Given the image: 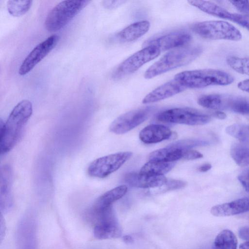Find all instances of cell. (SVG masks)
<instances>
[{"label": "cell", "instance_id": "cell-29", "mask_svg": "<svg viewBox=\"0 0 249 249\" xmlns=\"http://www.w3.org/2000/svg\"><path fill=\"white\" fill-rule=\"evenodd\" d=\"M32 0H11L7 2V7L9 13L14 17H20L26 14L30 9Z\"/></svg>", "mask_w": 249, "mask_h": 249}, {"label": "cell", "instance_id": "cell-5", "mask_svg": "<svg viewBox=\"0 0 249 249\" xmlns=\"http://www.w3.org/2000/svg\"><path fill=\"white\" fill-rule=\"evenodd\" d=\"M89 2V0H63L49 12L45 21L46 29L55 32L65 26Z\"/></svg>", "mask_w": 249, "mask_h": 249}, {"label": "cell", "instance_id": "cell-31", "mask_svg": "<svg viewBox=\"0 0 249 249\" xmlns=\"http://www.w3.org/2000/svg\"><path fill=\"white\" fill-rule=\"evenodd\" d=\"M209 144L207 141L197 139H187L180 140L170 145L180 148L183 150L191 149L196 146H205Z\"/></svg>", "mask_w": 249, "mask_h": 249}, {"label": "cell", "instance_id": "cell-42", "mask_svg": "<svg viewBox=\"0 0 249 249\" xmlns=\"http://www.w3.org/2000/svg\"><path fill=\"white\" fill-rule=\"evenodd\" d=\"M214 116L216 118L221 120L225 119L226 118V114L221 111H217L215 112L214 113Z\"/></svg>", "mask_w": 249, "mask_h": 249}, {"label": "cell", "instance_id": "cell-43", "mask_svg": "<svg viewBox=\"0 0 249 249\" xmlns=\"http://www.w3.org/2000/svg\"><path fill=\"white\" fill-rule=\"evenodd\" d=\"M123 239L124 241L127 244H131L133 242L132 237L128 235L124 236Z\"/></svg>", "mask_w": 249, "mask_h": 249}, {"label": "cell", "instance_id": "cell-22", "mask_svg": "<svg viewBox=\"0 0 249 249\" xmlns=\"http://www.w3.org/2000/svg\"><path fill=\"white\" fill-rule=\"evenodd\" d=\"M184 151L185 150L169 145L165 148L151 152L148 159L149 160L175 162L182 159Z\"/></svg>", "mask_w": 249, "mask_h": 249}, {"label": "cell", "instance_id": "cell-18", "mask_svg": "<svg viewBox=\"0 0 249 249\" xmlns=\"http://www.w3.org/2000/svg\"><path fill=\"white\" fill-rule=\"evenodd\" d=\"M172 131L167 127L157 124H149L143 128L139 133V138L146 144L155 143L169 139Z\"/></svg>", "mask_w": 249, "mask_h": 249}, {"label": "cell", "instance_id": "cell-37", "mask_svg": "<svg viewBox=\"0 0 249 249\" xmlns=\"http://www.w3.org/2000/svg\"><path fill=\"white\" fill-rule=\"evenodd\" d=\"M125 1V0H104L102 3L106 8L113 9L120 6Z\"/></svg>", "mask_w": 249, "mask_h": 249}, {"label": "cell", "instance_id": "cell-24", "mask_svg": "<svg viewBox=\"0 0 249 249\" xmlns=\"http://www.w3.org/2000/svg\"><path fill=\"white\" fill-rule=\"evenodd\" d=\"M175 162L149 160L142 167L140 173L150 175H163L175 166Z\"/></svg>", "mask_w": 249, "mask_h": 249}, {"label": "cell", "instance_id": "cell-36", "mask_svg": "<svg viewBox=\"0 0 249 249\" xmlns=\"http://www.w3.org/2000/svg\"><path fill=\"white\" fill-rule=\"evenodd\" d=\"M203 157V155L196 150L188 149L183 152L182 159L186 160H193Z\"/></svg>", "mask_w": 249, "mask_h": 249}, {"label": "cell", "instance_id": "cell-41", "mask_svg": "<svg viewBox=\"0 0 249 249\" xmlns=\"http://www.w3.org/2000/svg\"><path fill=\"white\" fill-rule=\"evenodd\" d=\"M5 227L4 222L2 218V214H0V240L1 241L5 233Z\"/></svg>", "mask_w": 249, "mask_h": 249}, {"label": "cell", "instance_id": "cell-1", "mask_svg": "<svg viewBox=\"0 0 249 249\" xmlns=\"http://www.w3.org/2000/svg\"><path fill=\"white\" fill-rule=\"evenodd\" d=\"M32 112V103L28 100H23L14 107L5 123L0 121V146L1 154L8 152L16 144Z\"/></svg>", "mask_w": 249, "mask_h": 249}, {"label": "cell", "instance_id": "cell-26", "mask_svg": "<svg viewBox=\"0 0 249 249\" xmlns=\"http://www.w3.org/2000/svg\"><path fill=\"white\" fill-rule=\"evenodd\" d=\"M231 155L235 162L239 166L249 165V143L233 144L231 149Z\"/></svg>", "mask_w": 249, "mask_h": 249}, {"label": "cell", "instance_id": "cell-40", "mask_svg": "<svg viewBox=\"0 0 249 249\" xmlns=\"http://www.w3.org/2000/svg\"><path fill=\"white\" fill-rule=\"evenodd\" d=\"M211 164L209 163H206L199 166L198 169L200 172H205L211 169Z\"/></svg>", "mask_w": 249, "mask_h": 249}, {"label": "cell", "instance_id": "cell-11", "mask_svg": "<svg viewBox=\"0 0 249 249\" xmlns=\"http://www.w3.org/2000/svg\"><path fill=\"white\" fill-rule=\"evenodd\" d=\"M58 40L59 36L53 35L37 44L22 62L19 74L24 75L29 72L55 47Z\"/></svg>", "mask_w": 249, "mask_h": 249}, {"label": "cell", "instance_id": "cell-23", "mask_svg": "<svg viewBox=\"0 0 249 249\" xmlns=\"http://www.w3.org/2000/svg\"><path fill=\"white\" fill-rule=\"evenodd\" d=\"M237 238L234 233L228 229L221 231L213 244V249H237Z\"/></svg>", "mask_w": 249, "mask_h": 249}, {"label": "cell", "instance_id": "cell-3", "mask_svg": "<svg viewBox=\"0 0 249 249\" xmlns=\"http://www.w3.org/2000/svg\"><path fill=\"white\" fill-rule=\"evenodd\" d=\"M174 79L186 89H200L210 86H225L234 81L232 75L223 71L201 69L184 71L177 74Z\"/></svg>", "mask_w": 249, "mask_h": 249}, {"label": "cell", "instance_id": "cell-7", "mask_svg": "<svg viewBox=\"0 0 249 249\" xmlns=\"http://www.w3.org/2000/svg\"><path fill=\"white\" fill-rule=\"evenodd\" d=\"M158 120L165 123L200 125L210 122L211 117L197 110L188 107L173 108L160 112Z\"/></svg>", "mask_w": 249, "mask_h": 249}, {"label": "cell", "instance_id": "cell-14", "mask_svg": "<svg viewBox=\"0 0 249 249\" xmlns=\"http://www.w3.org/2000/svg\"><path fill=\"white\" fill-rule=\"evenodd\" d=\"M186 88L176 79H174L160 86L149 92L142 100L144 104L155 103L185 90Z\"/></svg>", "mask_w": 249, "mask_h": 249}, {"label": "cell", "instance_id": "cell-39", "mask_svg": "<svg viewBox=\"0 0 249 249\" xmlns=\"http://www.w3.org/2000/svg\"><path fill=\"white\" fill-rule=\"evenodd\" d=\"M237 86L241 90L249 92V79L240 81Z\"/></svg>", "mask_w": 249, "mask_h": 249}, {"label": "cell", "instance_id": "cell-2", "mask_svg": "<svg viewBox=\"0 0 249 249\" xmlns=\"http://www.w3.org/2000/svg\"><path fill=\"white\" fill-rule=\"evenodd\" d=\"M197 46L183 47L170 51L152 65L145 71L146 79H151L167 71L188 64L202 53Z\"/></svg>", "mask_w": 249, "mask_h": 249}, {"label": "cell", "instance_id": "cell-6", "mask_svg": "<svg viewBox=\"0 0 249 249\" xmlns=\"http://www.w3.org/2000/svg\"><path fill=\"white\" fill-rule=\"evenodd\" d=\"M202 38L216 40L239 41L242 39L240 31L230 23L223 20H209L196 23L191 27Z\"/></svg>", "mask_w": 249, "mask_h": 249}, {"label": "cell", "instance_id": "cell-35", "mask_svg": "<svg viewBox=\"0 0 249 249\" xmlns=\"http://www.w3.org/2000/svg\"><path fill=\"white\" fill-rule=\"evenodd\" d=\"M237 178L246 191L249 193V168L242 171Z\"/></svg>", "mask_w": 249, "mask_h": 249}, {"label": "cell", "instance_id": "cell-33", "mask_svg": "<svg viewBox=\"0 0 249 249\" xmlns=\"http://www.w3.org/2000/svg\"><path fill=\"white\" fill-rule=\"evenodd\" d=\"M231 20L249 31V15L232 13Z\"/></svg>", "mask_w": 249, "mask_h": 249}, {"label": "cell", "instance_id": "cell-10", "mask_svg": "<svg viewBox=\"0 0 249 249\" xmlns=\"http://www.w3.org/2000/svg\"><path fill=\"white\" fill-rule=\"evenodd\" d=\"M153 110V107H147L125 113L113 121L109 130L116 134L125 133L145 121Z\"/></svg>", "mask_w": 249, "mask_h": 249}, {"label": "cell", "instance_id": "cell-38", "mask_svg": "<svg viewBox=\"0 0 249 249\" xmlns=\"http://www.w3.org/2000/svg\"><path fill=\"white\" fill-rule=\"evenodd\" d=\"M238 235L240 238L246 241L249 240V226L241 228L238 231Z\"/></svg>", "mask_w": 249, "mask_h": 249}, {"label": "cell", "instance_id": "cell-28", "mask_svg": "<svg viewBox=\"0 0 249 249\" xmlns=\"http://www.w3.org/2000/svg\"><path fill=\"white\" fill-rule=\"evenodd\" d=\"M223 95L211 94L200 96L197 100L198 104L207 108L222 109Z\"/></svg>", "mask_w": 249, "mask_h": 249}, {"label": "cell", "instance_id": "cell-20", "mask_svg": "<svg viewBox=\"0 0 249 249\" xmlns=\"http://www.w3.org/2000/svg\"><path fill=\"white\" fill-rule=\"evenodd\" d=\"M127 191V187L125 185L117 186L99 197L90 209L100 210L111 207L115 201L122 198Z\"/></svg>", "mask_w": 249, "mask_h": 249}, {"label": "cell", "instance_id": "cell-21", "mask_svg": "<svg viewBox=\"0 0 249 249\" xmlns=\"http://www.w3.org/2000/svg\"><path fill=\"white\" fill-rule=\"evenodd\" d=\"M188 2L191 5L211 15L230 20L231 19L232 13L211 1L191 0Z\"/></svg>", "mask_w": 249, "mask_h": 249}, {"label": "cell", "instance_id": "cell-34", "mask_svg": "<svg viewBox=\"0 0 249 249\" xmlns=\"http://www.w3.org/2000/svg\"><path fill=\"white\" fill-rule=\"evenodd\" d=\"M229 1L242 14L249 15V1L230 0Z\"/></svg>", "mask_w": 249, "mask_h": 249}, {"label": "cell", "instance_id": "cell-44", "mask_svg": "<svg viewBox=\"0 0 249 249\" xmlns=\"http://www.w3.org/2000/svg\"><path fill=\"white\" fill-rule=\"evenodd\" d=\"M239 249H249V240L241 244L239 246Z\"/></svg>", "mask_w": 249, "mask_h": 249}, {"label": "cell", "instance_id": "cell-12", "mask_svg": "<svg viewBox=\"0 0 249 249\" xmlns=\"http://www.w3.org/2000/svg\"><path fill=\"white\" fill-rule=\"evenodd\" d=\"M191 39L192 36L187 32L177 31L149 38L144 42L143 46H155L161 52L183 47L188 44Z\"/></svg>", "mask_w": 249, "mask_h": 249}, {"label": "cell", "instance_id": "cell-27", "mask_svg": "<svg viewBox=\"0 0 249 249\" xmlns=\"http://www.w3.org/2000/svg\"><path fill=\"white\" fill-rule=\"evenodd\" d=\"M226 132L242 143H249V125L234 124L226 128Z\"/></svg>", "mask_w": 249, "mask_h": 249}, {"label": "cell", "instance_id": "cell-30", "mask_svg": "<svg viewBox=\"0 0 249 249\" xmlns=\"http://www.w3.org/2000/svg\"><path fill=\"white\" fill-rule=\"evenodd\" d=\"M227 63L236 72L249 76V57L231 56L227 58Z\"/></svg>", "mask_w": 249, "mask_h": 249}, {"label": "cell", "instance_id": "cell-13", "mask_svg": "<svg viewBox=\"0 0 249 249\" xmlns=\"http://www.w3.org/2000/svg\"><path fill=\"white\" fill-rule=\"evenodd\" d=\"M35 221L30 216L24 217L17 231V249H36Z\"/></svg>", "mask_w": 249, "mask_h": 249}, {"label": "cell", "instance_id": "cell-32", "mask_svg": "<svg viewBox=\"0 0 249 249\" xmlns=\"http://www.w3.org/2000/svg\"><path fill=\"white\" fill-rule=\"evenodd\" d=\"M186 185V182L179 180L169 179L161 186L155 188L153 192L156 193H164L168 191L174 190L183 188Z\"/></svg>", "mask_w": 249, "mask_h": 249}, {"label": "cell", "instance_id": "cell-15", "mask_svg": "<svg viewBox=\"0 0 249 249\" xmlns=\"http://www.w3.org/2000/svg\"><path fill=\"white\" fill-rule=\"evenodd\" d=\"M167 179L163 175H150L141 173L130 172L124 177L129 185L141 188H157L162 186Z\"/></svg>", "mask_w": 249, "mask_h": 249}, {"label": "cell", "instance_id": "cell-4", "mask_svg": "<svg viewBox=\"0 0 249 249\" xmlns=\"http://www.w3.org/2000/svg\"><path fill=\"white\" fill-rule=\"evenodd\" d=\"M88 218L94 224L93 234L98 239H107L121 236L122 231L112 206L101 210L89 209Z\"/></svg>", "mask_w": 249, "mask_h": 249}, {"label": "cell", "instance_id": "cell-8", "mask_svg": "<svg viewBox=\"0 0 249 249\" xmlns=\"http://www.w3.org/2000/svg\"><path fill=\"white\" fill-rule=\"evenodd\" d=\"M132 156L130 151L122 152L98 158L89 166V176L104 178L119 169Z\"/></svg>", "mask_w": 249, "mask_h": 249}, {"label": "cell", "instance_id": "cell-16", "mask_svg": "<svg viewBox=\"0 0 249 249\" xmlns=\"http://www.w3.org/2000/svg\"><path fill=\"white\" fill-rule=\"evenodd\" d=\"M0 208L1 213L8 212L12 207L11 194L12 171L9 165H4L0 170Z\"/></svg>", "mask_w": 249, "mask_h": 249}, {"label": "cell", "instance_id": "cell-19", "mask_svg": "<svg viewBox=\"0 0 249 249\" xmlns=\"http://www.w3.org/2000/svg\"><path fill=\"white\" fill-rule=\"evenodd\" d=\"M150 28V23L146 20L139 21L131 24L119 33L116 37L122 42L133 41L144 35Z\"/></svg>", "mask_w": 249, "mask_h": 249}, {"label": "cell", "instance_id": "cell-9", "mask_svg": "<svg viewBox=\"0 0 249 249\" xmlns=\"http://www.w3.org/2000/svg\"><path fill=\"white\" fill-rule=\"evenodd\" d=\"M160 51L153 46L144 47L122 62L113 73V77L119 79L137 71L145 63L159 55Z\"/></svg>", "mask_w": 249, "mask_h": 249}, {"label": "cell", "instance_id": "cell-25", "mask_svg": "<svg viewBox=\"0 0 249 249\" xmlns=\"http://www.w3.org/2000/svg\"><path fill=\"white\" fill-rule=\"evenodd\" d=\"M223 109L240 114L249 115V103L242 97L224 95Z\"/></svg>", "mask_w": 249, "mask_h": 249}, {"label": "cell", "instance_id": "cell-17", "mask_svg": "<svg viewBox=\"0 0 249 249\" xmlns=\"http://www.w3.org/2000/svg\"><path fill=\"white\" fill-rule=\"evenodd\" d=\"M210 212L212 215L217 217L232 216L249 212V197L215 205Z\"/></svg>", "mask_w": 249, "mask_h": 249}]
</instances>
